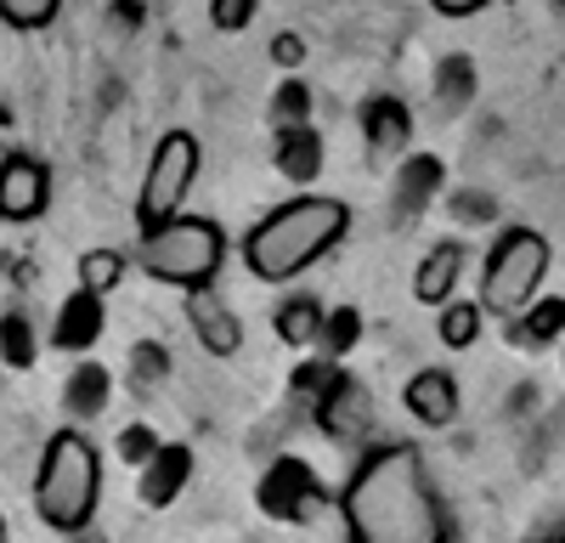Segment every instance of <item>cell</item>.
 Returning <instances> with one entry per match:
<instances>
[{"mask_svg":"<svg viewBox=\"0 0 565 543\" xmlns=\"http://www.w3.org/2000/svg\"><path fill=\"white\" fill-rule=\"evenodd\" d=\"M351 210L328 193H295L289 204H277L255 233L244 238V266L260 284H289L306 266H317L328 249L345 238Z\"/></svg>","mask_w":565,"mask_h":543,"instance_id":"obj_1","label":"cell"},{"mask_svg":"<svg viewBox=\"0 0 565 543\" xmlns=\"http://www.w3.org/2000/svg\"><path fill=\"white\" fill-rule=\"evenodd\" d=\"M356 526L367 543H436V510L418 487V465L407 453L373 465L356 487Z\"/></svg>","mask_w":565,"mask_h":543,"instance_id":"obj_2","label":"cell"},{"mask_svg":"<svg viewBox=\"0 0 565 543\" xmlns=\"http://www.w3.org/2000/svg\"><path fill=\"white\" fill-rule=\"evenodd\" d=\"M97 487H103V465L97 447H90L79 430H57L45 441V459L34 476V510L45 526L57 532H79L90 515H97Z\"/></svg>","mask_w":565,"mask_h":543,"instance_id":"obj_3","label":"cell"},{"mask_svg":"<svg viewBox=\"0 0 565 543\" xmlns=\"http://www.w3.org/2000/svg\"><path fill=\"white\" fill-rule=\"evenodd\" d=\"M141 272L153 284H170V289H210L215 272L226 260V238L210 215H170L159 226L141 233V249H136Z\"/></svg>","mask_w":565,"mask_h":543,"instance_id":"obj_4","label":"cell"},{"mask_svg":"<svg viewBox=\"0 0 565 543\" xmlns=\"http://www.w3.org/2000/svg\"><path fill=\"white\" fill-rule=\"evenodd\" d=\"M543 272H548V244L532 233V226H509V233L492 244L487 272H481V306L487 311H526L543 289Z\"/></svg>","mask_w":565,"mask_h":543,"instance_id":"obj_5","label":"cell"},{"mask_svg":"<svg viewBox=\"0 0 565 543\" xmlns=\"http://www.w3.org/2000/svg\"><path fill=\"white\" fill-rule=\"evenodd\" d=\"M199 164H204V153H199V136L193 130L159 136V148L148 159V175H141V199H136L141 226H159V221L181 215L186 193H193V181H199Z\"/></svg>","mask_w":565,"mask_h":543,"instance_id":"obj_6","label":"cell"},{"mask_svg":"<svg viewBox=\"0 0 565 543\" xmlns=\"http://www.w3.org/2000/svg\"><path fill=\"white\" fill-rule=\"evenodd\" d=\"M45 204H52V175H45L40 159L29 153H12L0 159V221H34Z\"/></svg>","mask_w":565,"mask_h":543,"instance_id":"obj_7","label":"cell"},{"mask_svg":"<svg viewBox=\"0 0 565 543\" xmlns=\"http://www.w3.org/2000/svg\"><path fill=\"white\" fill-rule=\"evenodd\" d=\"M193 481V447L186 441H164L148 465H141V504L148 510H170L175 498Z\"/></svg>","mask_w":565,"mask_h":543,"instance_id":"obj_8","label":"cell"},{"mask_svg":"<svg viewBox=\"0 0 565 543\" xmlns=\"http://www.w3.org/2000/svg\"><path fill=\"white\" fill-rule=\"evenodd\" d=\"M108 329V311H103V295L90 289H74L63 306H57V323H52V345L57 351H90Z\"/></svg>","mask_w":565,"mask_h":543,"instance_id":"obj_9","label":"cell"},{"mask_svg":"<svg viewBox=\"0 0 565 543\" xmlns=\"http://www.w3.org/2000/svg\"><path fill=\"white\" fill-rule=\"evenodd\" d=\"M402 402H407V414H413L418 425H430V430L458 419V385H452L447 369H418V374L407 380Z\"/></svg>","mask_w":565,"mask_h":543,"instance_id":"obj_10","label":"cell"},{"mask_svg":"<svg viewBox=\"0 0 565 543\" xmlns=\"http://www.w3.org/2000/svg\"><path fill=\"white\" fill-rule=\"evenodd\" d=\"M317 487H311V470L300 465V459H277L266 476H260V510L271 515V521H295V515H306V498H311Z\"/></svg>","mask_w":565,"mask_h":543,"instance_id":"obj_11","label":"cell"},{"mask_svg":"<svg viewBox=\"0 0 565 543\" xmlns=\"http://www.w3.org/2000/svg\"><path fill=\"white\" fill-rule=\"evenodd\" d=\"M186 317H193V334L204 340V351H215V356H232L238 351V317L226 311V300L215 295V289H186Z\"/></svg>","mask_w":565,"mask_h":543,"instance_id":"obj_12","label":"cell"},{"mask_svg":"<svg viewBox=\"0 0 565 543\" xmlns=\"http://www.w3.org/2000/svg\"><path fill=\"white\" fill-rule=\"evenodd\" d=\"M362 136H367V153H380V159L407 153V142H413V114H407V103L373 97V103L362 108Z\"/></svg>","mask_w":565,"mask_h":543,"instance_id":"obj_13","label":"cell"},{"mask_svg":"<svg viewBox=\"0 0 565 543\" xmlns=\"http://www.w3.org/2000/svg\"><path fill=\"white\" fill-rule=\"evenodd\" d=\"M458 278H463V249L458 244H436L430 255L418 260V272H413V300L441 311L458 295Z\"/></svg>","mask_w":565,"mask_h":543,"instance_id":"obj_14","label":"cell"},{"mask_svg":"<svg viewBox=\"0 0 565 543\" xmlns=\"http://www.w3.org/2000/svg\"><path fill=\"white\" fill-rule=\"evenodd\" d=\"M509 340L526 345V351H548L565 340V295H537L526 311H514Z\"/></svg>","mask_w":565,"mask_h":543,"instance_id":"obj_15","label":"cell"},{"mask_svg":"<svg viewBox=\"0 0 565 543\" xmlns=\"http://www.w3.org/2000/svg\"><path fill=\"white\" fill-rule=\"evenodd\" d=\"M271 164L282 181H317L322 175V136L311 125H289V130H277V142H271Z\"/></svg>","mask_w":565,"mask_h":543,"instance_id":"obj_16","label":"cell"},{"mask_svg":"<svg viewBox=\"0 0 565 543\" xmlns=\"http://www.w3.org/2000/svg\"><path fill=\"white\" fill-rule=\"evenodd\" d=\"M108 396H114V374L103 369V362H79V369L68 374V385H63V407L74 419H97L108 407Z\"/></svg>","mask_w":565,"mask_h":543,"instance_id":"obj_17","label":"cell"},{"mask_svg":"<svg viewBox=\"0 0 565 543\" xmlns=\"http://www.w3.org/2000/svg\"><path fill=\"white\" fill-rule=\"evenodd\" d=\"M322 317H328V311H322L311 295H289V300L277 306L271 329H277V340H282V345H295V351H300V345H317V334H322Z\"/></svg>","mask_w":565,"mask_h":543,"instance_id":"obj_18","label":"cell"},{"mask_svg":"<svg viewBox=\"0 0 565 543\" xmlns=\"http://www.w3.org/2000/svg\"><path fill=\"white\" fill-rule=\"evenodd\" d=\"M481 317H487V306H481V300H447V306H441V317H436L441 345H447V351H469V345L481 340Z\"/></svg>","mask_w":565,"mask_h":543,"instance_id":"obj_19","label":"cell"},{"mask_svg":"<svg viewBox=\"0 0 565 543\" xmlns=\"http://www.w3.org/2000/svg\"><path fill=\"white\" fill-rule=\"evenodd\" d=\"M356 345H362V311L356 306H334V311L322 317V334H317L322 362H345Z\"/></svg>","mask_w":565,"mask_h":543,"instance_id":"obj_20","label":"cell"},{"mask_svg":"<svg viewBox=\"0 0 565 543\" xmlns=\"http://www.w3.org/2000/svg\"><path fill=\"white\" fill-rule=\"evenodd\" d=\"M436 181H441V159H430V153L407 159V170H402V181H396V204H402V215H413V210L430 204Z\"/></svg>","mask_w":565,"mask_h":543,"instance_id":"obj_21","label":"cell"},{"mask_svg":"<svg viewBox=\"0 0 565 543\" xmlns=\"http://www.w3.org/2000/svg\"><path fill=\"white\" fill-rule=\"evenodd\" d=\"M34 351H40V340H34L29 317L0 311V362H7V369H34Z\"/></svg>","mask_w":565,"mask_h":543,"instance_id":"obj_22","label":"cell"},{"mask_svg":"<svg viewBox=\"0 0 565 543\" xmlns=\"http://www.w3.org/2000/svg\"><path fill=\"white\" fill-rule=\"evenodd\" d=\"M271 125L289 130V125H311V85L300 74H289L271 91Z\"/></svg>","mask_w":565,"mask_h":543,"instance_id":"obj_23","label":"cell"},{"mask_svg":"<svg viewBox=\"0 0 565 543\" xmlns=\"http://www.w3.org/2000/svg\"><path fill=\"white\" fill-rule=\"evenodd\" d=\"M119 278H125V255H119V249H85V255H79V289L114 295Z\"/></svg>","mask_w":565,"mask_h":543,"instance_id":"obj_24","label":"cell"},{"mask_svg":"<svg viewBox=\"0 0 565 543\" xmlns=\"http://www.w3.org/2000/svg\"><path fill=\"white\" fill-rule=\"evenodd\" d=\"M63 12V0H0V23L7 29H18V34H34V29H45Z\"/></svg>","mask_w":565,"mask_h":543,"instance_id":"obj_25","label":"cell"},{"mask_svg":"<svg viewBox=\"0 0 565 543\" xmlns=\"http://www.w3.org/2000/svg\"><path fill=\"white\" fill-rule=\"evenodd\" d=\"M159 447H164V441H159V430H153V425H125V430H119V441H114V453H119L125 465H136V470L148 465Z\"/></svg>","mask_w":565,"mask_h":543,"instance_id":"obj_26","label":"cell"},{"mask_svg":"<svg viewBox=\"0 0 565 543\" xmlns=\"http://www.w3.org/2000/svg\"><path fill=\"white\" fill-rule=\"evenodd\" d=\"M255 12H260V0H210V18H215V29H221V34L249 29V23H255Z\"/></svg>","mask_w":565,"mask_h":543,"instance_id":"obj_27","label":"cell"},{"mask_svg":"<svg viewBox=\"0 0 565 543\" xmlns=\"http://www.w3.org/2000/svg\"><path fill=\"white\" fill-rule=\"evenodd\" d=\"M164 362H170L164 345H136V380H141V385H153V374L164 380Z\"/></svg>","mask_w":565,"mask_h":543,"instance_id":"obj_28","label":"cell"},{"mask_svg":"<svg viewBox=\"0 0 565 543\" xmlns=\"http://www.w3.org/2000/svg\"><path fill=\"white\" fill-rule=\"evenodd\" d=\"M271 57H277V68H300L306 63V40L300 34H277L271 40Z\"/></svg>","mask_w":565,"mask_h":543,"instance_id":"obj_29","label":"cell"},{"mask_svg":"<svg viewBox=\"0 0 565 543\" xmlns=\"http://www.w3.org/2000/svg\"><path fill=\"white\" fill-rule=\"evenodd\" d=\"M430 7H436L441 18H469V12H481L487 0H430Z\"/></svg>","mask_w":565,"mask_h":543,"instance_id":"obj_30","label":"cell"},{"mask_svg":"<svg viewBox=\"0 0 565 543\" xmlns=\"http://www.w3.org/2000/svg\"><path fill=\"white\" fill-rule=\"evenodd\" d=\"M0 543H7V526H0Z\"/></svg>","mask_w":565,"mask_h":543,"instance_id":"obj_31","label":"cell"},{"mask_svg":"<svg viewBox=\"0 0 565 543\" xmlns=\"http://www.w3.org/2000/svg\"><path fill=\"white\" fill-rule=\"evenodd\" d=\"M0 119H7V114H0Z\"/></svg>","mask_w":565,"mask_h":543,"instance_id":"obj_32","label":"cell"}]
</instances>
